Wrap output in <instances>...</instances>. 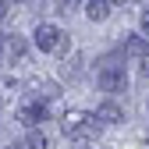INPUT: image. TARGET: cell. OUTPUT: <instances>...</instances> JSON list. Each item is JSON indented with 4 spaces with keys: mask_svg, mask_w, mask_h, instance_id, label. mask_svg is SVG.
I'll use <instances>...</instances> for the list:
<instances>
[{
    "mask_svg": "<svg viewBox=\"0 0 149 149\" xmlns=\"http://www.w3.org/2000/svg\"><path fill=\"white\" fill-rule=\"evenodd\" d=\"M61 128H64V135L74 139L78 146H89V142H96L100 139V121L96 114H89V110H68V114L61 117Z\"/></svg>",
    "mask_w": 149,
    "mask_h": 149,
    "instance_id": "1",
    "label": "cell"
},
{
    "mask_svg": "<svg viewBox=\"0 0 149 149\" xmlns=\"http://www.w3.org/2000/svg\"><path fill=\"white\" fill-rule=\"evenodd\" d=\"M96 85L103 92H124L128 89V71H124V64L114 61V57L100 61V68H96Z\"/></svg>",
    "mask_w": 149,
    "mask_h": 149,
    "instance_id": "2",
    "label": "cell"
},
{
    "mask_svg": "<svg viewBox=\"0 0 149 149\" xmlns=\"http://www.w3.org/2000/svg\"><path fill=\"white\" fill-rule=\"evenodd\" d=\"M36 46H39L43 53H64L68 39H64V32H61L57 25L43 22V25H36Z\"/></svg>",
    "mask_w": 149,
    "mask_h": 149,
    "instance_id": "3",
    "label": "cell"
},
{
    "mask_svg": "<svg viewBox=\"0 0 149 149\" xmlns=\"http://www.w3.org/2000/svg\"><path fill=\"white\" fill-rule=\"evenodd\" d=\"M18 121H22L25 128H39L43 121H46V103H36V100H25L22 107H18Z\"/></svg>",
    "mask_w": 149,
    "mask_h": 149,
    "instance_id": "4",
    "label": "cell"
},
{
    "mask_svg": "<svg viewBox=\"0 0 149 149\" xmlns=\"http://www.w3.org/2000/svg\"><path fill=\"white\" fill-rule=\"evenodd\" d=\"M128 57H135V61H142V57H149V39L146 36H124V46H121Z\"/></svg>",
    "mask_w": 149,
    "mask_h": 149,
    "instance_id": "5",
    "label": "cell"
},
{
    "mask_svg": "<svg viewBox=\"0 0 149 149\" xmlns=\"http://www.w3.org/2000/svg\"><path fill=\"white\" fill-rule=\"evenodd\" d=\"M4 57L11 64H22L25 61V39H22V36H7V39H4Z\"/></svg>",
    "mask_w": 149,
    "mask_h": 149,
    "instance_id": "6",
    "label": "cell"
},
{
    "mask_svg": "<svg viewBox=\"0 0 149 149\" xmlns=\"http://www.w3.org/2000/svg\"><path fill=\"white\" fill-rule=\"evenodd\" d=\"M110 11H114V0H85V14L92 18V22L110 18Z\"/></svg>",
    "mask_w": 149,
    "mask_h": 149,
    "instance_id": "7",
    "label": "cell"
},
{
    "mask_svg": "<svg viewBox=\"0 0 149 149\" xmlns=\"http://www.w3.org/2000/svg\"><path fill=\"white\" fill-rule=\"evenodd\" d=\"M53 96H57V85L53 82H32L29 85V100H36V103H46Z\"/></svg>",
    "mask_w": 149,
    "mask_h": 149,
    "instance_id": "8",
    "label": "cell"
},
{
    "mask_svg": "<svg viewBox=\"0 0 149 149\" xmlns=\"http://www.w3.org/2000/svg\"><path fill=\"white\" fill-rule=\"evenodd\" d=\"M96 121H100V124H121L124 114H121V107H117V103H103V107L96 110Z\"/></svg>",
    "mask_w": 149,
    "mask_h": 149,
    "instance_id": "9",
    "label": "cell"
},
{
    "mask_svg": "<svg viewBox=\"0 0 149 149\" xmlns=\"http://www.w3.org/2000/svg\"><path fill=\"white\" fill-rule=\"evenodd\" d=\"M25 146H29V149H46V135H43V132H32V135L25 139Z\"/></svg>",
    "mask_w": 149,
    "mask_h": 149,
    "instance_id": "10",
    "label": "cell"
},
{
    "mask_svg": "<svg viewBox=\"0 0 149 149\" xmlns=\"http://www.w3.org/2000/svg\"><path fill=\"white\" fill-rule=\"evenodd\" d=\"M142 29H146V32H149V7H146V11H142Z\"/></svg>",
    "mask_w": 149,
    "mask_h": 149,
    "instance_id": "11",
    "label": "cell"
},
{
    "mask_svg": "<svg viewBox=\"0 0 149 149\" xmlns=\"http://www.w3.org/2000/svg\"><path fill=\"white\" fill-rule=\"evenodd\" d=\"M7 149H29V146H25V142H11Z\"/></svg>",
    "mask_w": 149,
    "mask_h": 149,
    "instance_id": "12",
    "label": "cell"
},
{
    "mask_svg": "<svg viewBox=\"0 0 149 149\" xmlns=\"http://www.w3.org/2000/svg\"><path fill=\"white\" fill-rule=\"evenodd\" d=\"M7 14V0H0V18H4Z\"/></svg>",
    "mask_w": 149,
    "mask_h": 149,
    "instance_id": "13",
    "label": "cell"
},
{
    "mask_svg": "<svg viewBox=\"0 0 149 149\" xmlns=\"http://www.w3.org/2000/svg\"><path fill=\"white\" fill-rule=\"evenodd\" d=\"M4 39H7V36H4V32H0V53H4Z\"/></svg>",
    "mask_w": 149,
    "mask_h": 149,
    "instance_id": "14",
    "label": "cell"
},
{
    "mask_svg": "<svg viewBox=\"0 0 149 149\" xmlns=\"http://www.w3.org/2000/svg\"><path fill=\"white\" fill-rule=\"evenodd\" d=\"M146 74H149V64H146Z\"/></svg>",
    "mask_w": 149,
    "mask_h": 149,
    "instance_id": "15",
    "label": "cell"
},
{
    "mask_svg": "<svg viewBox=\"0 0 149 149\" xmlns=\"http://www.w3.org/2000/svg\"><path fill=\"white\" fill-rule=\"evenodd\" d=\"M132 4H135V0H132Z\"/></svg>",
    "mask_w": 149,
    "mask_h": 149,
    "instance_id": "16",
    "label": "cell"
}]
</instances>
